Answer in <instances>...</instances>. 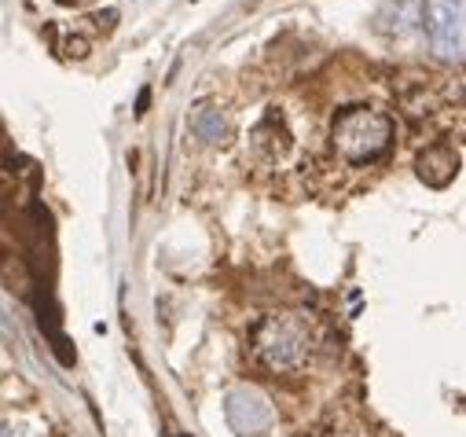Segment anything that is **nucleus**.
Listing matches in <instances>:
<instances>
[{"label":"nucleus","instance_id":"6e6552de","mask_svg":"<svg viewBox=\"0 0 466 437\" xmlns=\"http://www.w3.org/2000/svg\"><path fill=\"white\" fill-rule=\"evenodd\" d=\"M5 437H30V430L23 422H5Z\"/></svg>","mask_w":466,"mask_h":437},{"label":"nucleus","instance_id":"7ed1b4c3","mask_svg":"<svg viewBox=\"0 0 466 437\" xmlns=\"http://www.w3.org/2000/svg\"><path fill=\"white\" fill-rule=\"evenodd\" d=\"M422 30L433 56L462 63L466 59V0H426Z\"/></svg>","mask_w":466,"mask_h":437},{"label":"nucleus","instance_id":"0eeeda50","mask_svg":"<svg viewBox=\"0 0 466 437\" xmlns=\"http://www.w3.org/2000/svg\"><path fill=\"white\" fill-rule=\"evenodd\" d=\"M191 126H195V137L202 144H213V147L228 144V137H231V118L220 111V107H202V111H195Z\"/></svg>","mask_w":466,"mask_h":437},{"label":"nucleus","instance_id":"f257e3e1","mask_svg":"<svg viewBox=\"0 0 466 437\" xmlns=\"http://www.w3.org/2000/svg\"><path fill=\"white\" fill-rule=\"evenodd\" d=\"M254 361L272 375H294L309 364L312 353V327L298 312H268L250 339Z\"/></svg>","mask_w":466,"mask_h":437},{"label":"nucleus","instance_id":"20e7f679","mask_svg":"<svg viewBox=\"0 0 466 437\" xmlns=\"http://www.w3.org/2000/svg\"><path fill=\"white\" fill-rule=\"evenodd\" d=\"M224 419L236 430V437H268L276 426V412L268 397L254 386H236L224 397Z\"/></svg>","mask_w":466,"mask_h":437},{"label":"nucleus","instance_id":"f03ea898","mask_svg":"<svg viewBox=\"0 0 466 437\" xmlns=\"http://www.w3.org/2000/svg\"><path fill=\"white\" fill-rule=\"evenodd\" d=\"M330 144L349 166H368L390 151L393 118L386 111H379V107H368V103L341 107L334 115V126H330Z\"/></svg>","mask_w":466,"mask_h":437},{"label":"nucleus","instance_id":"423d86ee","mask_svg":"<svg viewBox=\"0 0 466 437\" xmlns=\"http://www.w3.org/2000/svg\"><path fill=\"white\" fill-rule=\"evenodd\" d=\"M422 5L426 0H386V8L379 12V30L386 34H408L422 23Z\"/></svg>","mask_w":466,"mask_h":437},{"label":"nucleus","instance_id":"39448f33","mask_svg":"<svg viewBox=\"0 0 466 437\" xmlns=\"http://www.w3.org/2000/svg\"><path fill=\"white\" fill-rule=\"evenodd\" d=\"M415 173L426 188H448L459 173V155L451 144H430L426 151H419L415 158Z\"/></svg>","mask_w":466,"mask_h":437},{"label":"nucleus","instance_id":"1a4fd4ad","mask_svg":"<svg viewBox=\"0 0 466 437\" xmlns=\"http://www.w3.org/2000/svg\"><path fill=\"white\" fill-rule=\"evenodd\" d=\"M177 437H184V433H177Z\"/></svg>","mask_w":466,"mask_h":437}]
</instances>
